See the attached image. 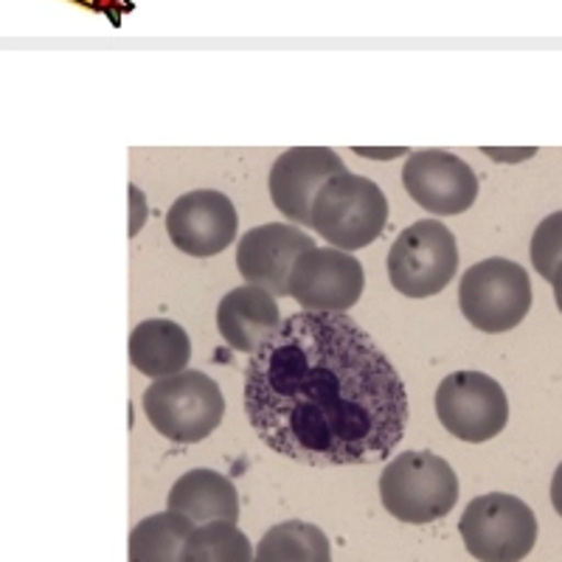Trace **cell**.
<instances>
[{"label": "cell", "mask_w": 562, "mask_h": 562, "mask_svg": "<svg viewBox=\"0 0 562 562\" xmlns=\"http://www.w3.org/2000/svg\"><path fill=\"white\" fill-rule=\"evenodd\" d=\"M551 506H554V512L562 518V461L554 470V479H551Z\"/></svg>", "instance_id": "cell-21"}, {"label": "cell", "mask_w": 562, "mask_h": 562, "mask_svg": "<svg viewBox=\"0 0 562 562\" xmlns=\"http://www.w3.org/2000/svg\"><path fill=\"white\" fill-rule=\"evenodd\" d=\"M366 288L363 265L340 248H313L290 273V295L304 313H346Z\"/></svg>", "instance_id": "cell-9"}, {"label": "cell", "mask_w": 562, "mask_h": 562, "mask_svg": "<svg viewBox=\"0 0 562 562\" xmlns=\"http://www.w3.org/2000/svg\"><path fill=\"white\" fill-rule=\"evenodd\" d=\"M167 506L186 515V518H192L198 526L211 524V520H231V524L239 520L237 486L231 484V479H225L223 473H214L205 467L175 481Z\"/></svg>", "instance_id": "cell-16"}, {"label": "cell", "mask_w": 562, "mask_h": 562, "mask_svg": "<svg viewBox=\"0 0 562 562\" xmlns=\"http://www.w3.org/2000/svg\"><path fill=\"white\" fill-rule=\"evenodd\" d=\"M346 172L344 160L329 147H293L270 169V198L276 209L304 228H313V203L324 183Z\"/></svg>", "instance_id": "cell-11"}, {"label": "cell", "mask_w": 562, "mask_h": 562, "mask_svg": "<svg viewBox=\"0 0 562 562\" xmlns=\"http://www.w3.org/2000/svg\"><path fill=\"white\" fill-rule=\"evenodd\" d=\"M403 186L416 205L439 217L461 214L479 198V178L470 164L445 149L411 153L403 167Z\"/></svg>", "instance_id": "cell-10"}, {"label": "cell", "mask_w": 562, "mask_h": 562, "mask_svg": "<svg viewBox=\"0 0 562 562\" xmlns=\"http://www.w3.org/2000/svg\"><path fill=\"white\" fill-rule=\"evenodd\" d=\"M459 304L461 315L481 333H509L531 310L529 273L512 259H484L461 276Z\"/></svg>", "instance_id": "cell-5"}, {"label": "cell", "mask_w": 562, "mask_h": 562, "mask_svg": "<svg viewBox=\"0 0 562 562\" xmlns=\"http://www.w3.org/2000/svg\"><path fill=\"white\" fill-rule=\"evenodd\" d=\"M237 209L214 189H198L172 203L167 214V234L178 250L189 256L223 254L237 239Z\"/></svg>", "instance_id": "cell-12"}, {"label": "cell", "mask_w": 562, "mask_h": 562, "mask_svg": "<svg viewBox=\"0 0 562 562\" xmlns=\"http://www.w3.org/2000/svg\"><path fill=\"white\" fill-rule=\"evenodd\" d=\"M256 562H333V549L318 526L284 520L259 540Z\"/></svg>", "instance_id": "cell-18"}, {"label": "cell", "mask_w": 562, "mask_h": 562, "mask_svg": "<svg viewBox=\"0 0 562 562\" xmlns=\"http://www.w3.org/2000/svg\"><path fill=\"white\" fill-rule=\"evenodd\" d=\"M180 562H256V551L237 524L211 520V524L194 526Z\"/></svg>", "instance_id": "cell-19"}, {"label": "cell", "mask_w": 562, "mask_h": 562, "mask_svg": "<svg viewBox=\"0 0 562 562\" xmlns=\"http://www.w3.org/2000/svg\"><path fill=\"white\" fill-rule=\"evenodd\" d=\"M551 288H554V301H557V307H560V313H562V265L557 268L554 279H551Z\"/></svg>", "instance_id": "cell-22"}, {"label": "cell", "mask_w": 562, "mask_h": 562, "mask_svg": "<svg viewBox=\"0 0 562 562\" xmlns=\"http://www.w3.org/2000/svg\"><path fill=\"white\" fill-rule=\"evenodd\" d=\"M313 248L315 239L295 225H259L239 239L237 268L248 284H256L273 295H290V273L299 256Z\"/></svg>", "instance_id": "cell-13"}, {"label": "cell", "mask_w": 562, "mask_h": 562, "mask_svg": "<svg viewBox=\"0 0 562 562\" xmlns=\"http://www.w3.org/2000/svg\"><path fill=\"white\" fill-rule=\"evenodd\" d=\"M459 273V245L439 220H419L396 237L389 250V279L396 293L430 299Z\"/></svg>", "instance_id": "cell-6"}, {"label": "cell", "mask_w": 562, "mask_h": 562, "mask_svg": "<svg viewBox=\"0 0 562 562\" xmlns=\"http://www.w3.org/2000/svg\"><path fill=\"white\" fill-rule=\"evenodd\" d=\"M459 531L479 562H520L537 543V518L531 506L515 495L490 492L470 501Z\"/></svg>", "instance_id": "cell-7"}, {"label": "cell", "mask_w": 562, "mask_h": 562, "mask_svg": "<svg viewBox=\"0 0 562 562\" xmlns=\"http://www.w3.org/2000/svg\"><path fill=\"white\" fill-rule=\"evenodd\" d=\"M144 414L164 439L178 445H198L220 428L225 414L223 391L203 371H178L155 380L147 389Z\"/></svg>", "instance_id": "cell-3"}, {"label": "cell", "mask_w": 562, "mask_h": 562, "mask_svg": "<svg viewBox=\"0 0 562 562\" xmlns=\"http://www.w3.org/2000/svg\"><path fill=\"white\" fill-rule=\"evenodd\" d=\"M436 416L450 436L481 445L506 428L509 400L498 380L484 371H453L436 391Z\"/></svg>", "instance_id": "cell-8"}, {"label": "cell", "mask_w": 562, "mask_h": 562, "mask_svg": "<svg viewBox=\"0 0 562 562\" xmlns=\"http://www.w3.org/2000/svg\"><path fill=\"white\" fill-rule=\"evenodd\" d=\"M389 223V200L374 180L340 172L324 183L313 203V231L333 248L360 250L380 239Z\"/></svg>", "instance_id": "cell-4"}, {"label": "cell", "mask_w": 562, "mask_h": 562, "mask_svg": "<svg viewBox=\"0 0 562 562\" xmlns=\"http://www.w3.org/2000/svg\"><path fill=\"white\" fill-rule=\"evenodd\" d=\"M194 526L198 524L180 512H155L130 535V562H180Z\"/></svg>", "instance_id": "cell-17"}, {"label": "cell", "mask_w": 562, "mask_h": 562, "mask_svg": "<svg viewBox=\"0 0 562 562\" xmlns=\"http://www.w3.org/2000/svg\"><path fill=\"white\" fill-rule=\"evenodd\" d=\"M531 265L546 281L554 279L557 268L562 265V211L549 214L543 223L535 228L531 237Z\"/></svg>", "instance_id": "cell-20"}, {"label": "cell", "mask_w": 562, "mask_h": 562, "mask_svg": "<svg viewBox=\"0 0 562 562\" xmlns=\"http://www.w3.org/2000/svg\"><path fill=\"white\" fill-rule=\"evenodd\" d=\"M380 498L396 520L425 526L448 518L459 504L453 467L430 450H408L389 461L380 475Z\"/></svg>", "instance_id": "cell-2"}, {"label": "cell", "mask_w": 562, "mask_h": 562, "mask_svg": "<svg viewBox=\"0 0 562 562\" xmlns=\"http://www.w3.org/2000/svg\"><path fill=\"white\" fill-rule=\"evenodd\" d=\"M130 192H133V203H135V220H133V234L135 231H138V225H140V220H144V214H140V192L138 189H130Z\"/></svg>", "instance_id": "cell-23"}, {"label": "cell", "mask_w": 562, "mask_h": 562, "mask_svg": "<svg viewBox=\"0 0 562 562\" xmlns=\"http://www.w3.org/2000/svg\"><path fill=\"white\" fill-rule=\"evenodd\" d=\"M281 326L279 304L268 290L245 284L231 290L217 307V329L231 349L254 355L268 344L270 335Z\"/></svg>", "instance_id": "cell-14"}, {"label": "cell", "mask_w": 562, "mask_h": 562, "mask_svg": "<svg viewBox=\"0 0 562 562\" xmlns=\"http://www.w3.org/2000/svg\"><path fill=\"white\" fill-rule=\"evenodd\" d=\"M130 360L144 378H172L189 369L192 340L175 321L149 318L140 321L130 335Z\"/></svg>", "instance_id": "cell-15"}, {"label": "cell", "mask_w": 562, "mask_h": 562, "mask_svg": "<svg viewBox=\"0 0 562 562\" xmlns=\"http://www.w3.org/2000/svg\"><path fill=\"white\" fill-rule=\"evenodd\" d=\"M245 414L270 450L307 467L383 461L403 441L408 394L346 313H295L245 366Z\"/></svg>", "instance_id": "cell-1"}]
</instances>
